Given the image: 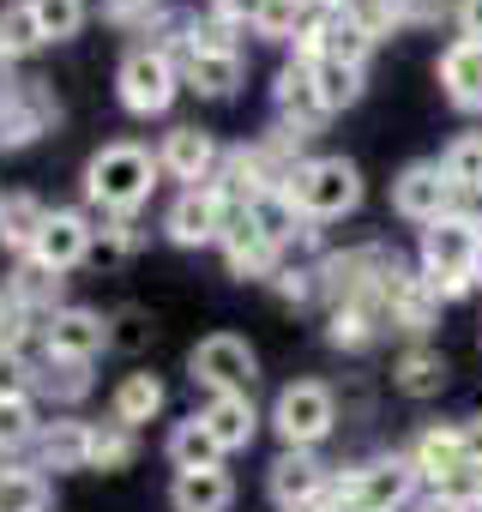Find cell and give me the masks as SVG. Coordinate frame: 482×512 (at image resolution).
<instances>
[{
  "mask_svg": "<svg viewBox=\"0 0 482 512\" xmlns=\"http://www.w3.org/2000/svg\"><path fill=\"white\" fill-rule=\"evenodd\" d=\"M284 193L296 199V211H302L308 223H338V217H350V211L362 205V175H356V163H344V157H308V163L290 175Z\"/></svg>",
  "mask_w": 482,
  "mask_h": 512,
  "instance_id": "obj_3",
  "label": "cell"
},
{
  "mask_svg": "<svg viewBox=\"0 0 482 512\" xmlns=\"http://www.w3.org/2000/svg\"><path fill=\"white\" fill-rule=\"evenodd\" d=\"M272 290L290 302V308H308V302H326V284H320V260H308V266H278V278H272Z\"/></svg>",
  "mask_w": 482,
  "mask_h": 512,
  "instance_id": "obj_38",
  "label": "cell"
},
{
  "mask_svg": "<svg viewBox=\"0 0 482 512\" xmlns=\"http://www.w3.org/2000/svg\"><path fill=\"white\" fill-rule=\"evenodd\" d=\"M61 290H67V278H61V272H49L43 260H19V272L7 278V302H13V308H25V314H43V320H49L55 308H67V302H61Z\"/></svg>",
  "mask_w": 482,
  "mask_h": 512,
  "instance_id": "obj_24",
  "label": "cell"
},
{
  "mask_svg": "<svg viewBox=\"0 0 482 512\" xmlns=\"http://www.w3.org/2000/svg\"><path fill=\"white\" fill-rule=\"evenodd\" d=\"M133 247H139V223H133V217H109V223L91 235V260L115 266V260H127Z\"/></svg>",
  "mask_w": 482,
  "mask_h": 512,
  "instance_id": "obj_39",
  "label": "cell"
},
{
  "mask_svg": "<svg viewBox=\"0 0 482 512\" xmlns=\"http://www.w3.org/2000/svg\"><path fill=\"white\" fill-rule=\"evenodd\" d=\"M0 320H7V302H0Z\"/></svg>",
  "mask_w": 482,
  "mask_h": 512,
  "instance_id": "obj_56",
  "label": "cell"
},
{
  "mask_svg": "<svg viewBox=\"0 0 482 512\" xmlns=\"http://www.w3.org/2000/svg\"><path fill=\"white\" fill-rule=\"evenodd\" d=\"M290 512H338V506H332V482H326V488H320L314 500H302V506H290Z\"/></svg>",
  "mask_w": 482,
  "mask_h": 512,
  "instance_id": "obj_51",
  "label": "cell"
},
{
  "mask_svg": "<svg viewBox=\"0 0 482 512\" xmlns=\"http://www.w3.org/2000/svg\"><path fill=\"white\" fill-rule=\"evenodd\" d=\"M422 278H428V290H434L440 302H464V296L476 290V278H470V272H422Z\"/></svg>",
  "mask_w": 482,
  "mask_h": 512,
  "instance_id": "obj_46",
  "label": "cell"
},
{
  "mask_svg": "<svg viewBox=\"0 0 482 512\" xmlns=\"http://www.w3.org/2000/svg\"><path fill=\"white\" fill-rule=\"evenodd\" d=\"M37 404L31 398H0V452H19L37 440Z\"/></svg>",
  "mask_w": 482,
  "mask_h": 512,
  "instance_id": "obj_37",
  "label": "cell"
},
{
  "mask_svg": "<svg viewBox=\"0 0 482 512\" xmlns=\"http://www.w3.org/2000/svg\"><path fill=\"white\" fill-rule=\"evenodd\" d=\"M13 85H19V79H13V61H7V55H0V103H7V97H13Z\"/></svg>",
  "mask_w": 482,
  "mask_h": 512,
  "instance_id": "obj_52",
  "label": "cell"
},
{
  "mask_svg": "<svg viewBox=\"0 0 482 512\" xmlns=\"http://www.w3.org/2000/svg\"><path fill=\"white\" fill-rule=\"evenodd\" d=\"M157 410H163V380H157V374H127V380L115 386V398H109V416L127 422L133 434H139V422H151Z\"/></svg>",
  "mask_w": 482,
  "mask_h": 512,
  "instance_id": "obj_29",
  "label": "cell"
},
{
  "mask_svg": "<svg viewBox=\"0 0 482 512\" xmlns=\"http://www.w3.org/2000/svg\"><path fill=\"white\" fill-rule=\"evenodd\" d=\"M476 247H482V229L440 217L422 229V272H470L476 278Z\"/></svg>",
  "mask_w": 482,
  "mask_h": 512,
  "instance_id": "obj_17",
  "label": "cell"
},
{
  "mask_svg": "<svg viewBox=\"0 0 482 512\" xmlns=\"http://www.w3.org/2000/svg\"><path fill=\"white\" fill-rule=\"evenodd\" d=\"M380 302H386V320H392L398 332H410V338H422V332L434 326V314H440V296H434L428 278L410 272L404 260H392V272L380 278Z\"/></svg>",
  "mask_w": 482,
  "mask_h": 512,
  "instance_id": "obj_10",
  "label": "cell"
},
{
  "mask_svg": "<svg viewBox=\"0 0 482 512\" xmlns=\"http://www.w3.org/2000/svg\"><path fill=\"white\" fill-rule=\"evenodd\" d=\"M398 7V31H416V25H440V19H458L452 0H392Z\"/></svg>",
  "mask_w": 482,
  "mask_h": 512,
  "instance_id": "obj_43",
  "label": "cell"
},
{
  "mask_svg": "<svg viewBox=\"0 0 482 512\" xmlns=\"http://www.w3.org/2000/svg\"><path fill=\"white\" fill-rule=\"evenodd\" d=\"M392 211L398 217H410V223H440L446 211H452V181H446V169L440 163H404L398 169V181H392Z\"/></svg>",
  "mask_w": 482,
  "mask_h": 512,
  "instance_id": "obj_9",
  "label": "cell"
},
{
  "mask_svg": "<svg viewBox=\"0 0 482 512\" xmlns=\"http://www.w3.org/2000/svg\"><path fill=\"white\" fill-rule=\"evenodd\" d=\"M410 464H416V476H422L428 488H446L452 476H464V470H470V458H464V434H458L452 422L422 428V434L410 440Z\"/></svg>",
  "mask_w": 482,
  "mask_h": 512,
  "instance_id": "obj_16",
  "label": "cell"
},
{
  "mask_svg": "<svg viewBox=\"0 0 482 512\" xmlns=\"http://www.w3.org/2000/svg\"><path fill=\"white\" fill-rule=\"evenodd\" d=\"M31 13H37V25H43V37H49V43L79 37V31H85V19H91L85 0H31Z\"/></svg>",
  "mask_w": 482,
  "mask_h": 512,
  "instance_id": "obj_35",
  "label": "cell"
},
{
  "mask_svg": "<svg viewBox=\"0 0 482 512\" xmlns=\"http://www.w3.org/2000/svg\"><path fill=\"white\" fill-rule=\"evenodd\" d=\"M476 284H482V247H476Z\"/></svg>",
  "mask_w": 482,
  "mask_h": 512,
  "instance_id": "obj_53",
  "label": "cell"
},
{
  "mask_svg": "<svg viewBox=\"0 0 482 512\" xmlns=\"http://www.w3.org/2000/svg\"><path fill=\"white\" fill-rule=\"evenodd\" d=\"M217 229H223V193L217 187H181L175 205L163 211V235L175 247H205V241H217Z\"/></svg>",
  "mask_w": 482,
  "mask_h": 512,
  "instance_id": "obj_14",
  "label": "cell"
},
{
  "mask_svg": "<svg viewBox=\"0 0 482 512\" xmlns=\"http://www.w3.org/2000/svg\"><path fill=\"white\" fill-rule=\"evenodd\" d=\"M410 512H470V506H464V500H452V494H422Z\"/></svg>",
  "mask_w": 482,
  "mask_h": 512,
  "instance_id": "obj_50",
  "label": "cell"
},
{
  "mask_svg": "<svg viewBox=\"0 0 482 512\" xmlns=\"http://www.w3.org/2000/svg\"><path fill=\"white\" fill-rule=\"evenodd\" d=\"M217 247H223L229 278H241V284H272V278H278V266H284V253L260 235L254 211H248V205H229V199H223V229H217Z\"/></svg>",
  "mask_w": 482,
  "mask_h": 512,
  "instance_id": "obj_6",
  "label": "cell"
},
{
  "mask_svg": "<svg viewBox=\"0 0 482 512\" xmlns=\"http://www.w3.org/2000/svg\"><path fill=\"white\" fill-rule=\"evenodd\" d=\"M37 392L49 404H79L91 392V362H73V356H43L37 362Z\"/></svg>",
  "mask_w": 482,
  "mask_h": 512,
  "instance_id": "obj_30",
  "label": "cell"
},
{
  "mask_svg": "<svg viewBox=\"0 0 482 512\" xmlns=\"http://www.w3.org/2000/svg\"><path fill=\"white\" fill-rule=\"evenodd\" d=\"M157 157L145 151V145H103L91 163H85V199L91 205H103L109 217H133L145 199H151V187H157Z\"/></svg>",
  "mask_w": 482,
  "mask_h": 512,
  "instance_id": "obj_1",
  "label": "cell"
},
{
  "mask_svg": "<svg viewBox=\"0 0 482 512\" xmlns=\"http://www.w3.org/2000/svg\"><path fill=\"white\" fill-rule=\"evenodd\" d=\"M446 217H458V223L482 229V187H452V211H446Z\"/></svg>",
  "mask_w": 482,
  "mask_h": 512,
  "instance_id": "obj_47",
  "label": "cell"
},
{
  "mask_svg": "<svg viewBox=\"0 0 482 512\" xmlns=\"http://www.w3.org/2000/svg\"><path fill=\"white\" fill-rule=\"evenodd\" d=\"M199 422L211 428V440H217L223 452H241V446H254V434H260V410H254V398H248V392H223V398H205Z\"/></svg>",
  "mask_w": 482,
  "mask_h": 512,
  "instance_id": "obj_21",
  "label": "cell"
},
{
  "mask_svg": "<svg viewBox=\"0 0 482 512\" xmlns=\"http://www.w3.org/2000/svg\"><path fill=\"white\" fill-rule=\"evenodd\" d=\"M392 380H398L404 398H440V386H446V356L428 350V344H410V350L398 356Z\"/></svg>",
  "mask_w": 482,
  "mask_h": 512,
  "instance_id": "obj_27",
  "label": "cell"
},
{
  "mask_svg": "<svg viewBox=\"0 0 482 512\" xmlns=\"http://www.w3.org/2000/svg\"><path fill=\"white\" fill-rule=\"evenodd\" d=\"M470 512H482V488H476V500H470Z\"/></svg>",
  "mask_w": 482,
  "mask_h": 512,
  "instance_id": "obj_54",
  "label": "cell"
},
{
  "mask_svg": "<svg viewBox=\"0 0 482 512\" xmlns=\"http://www.w3.org/2000/svg\"><path fill=\"white\" fill-rule=\"evenodd\" d=\"M326 482H332V470H326L314 452H296V446H284V452L272 458V476H266V488H272V500H278L284 512L302 506V500H314Z\"/></svg>",
  "mask_w": 482,
  "mask_h": 512,
  "instance_id": "obj_19",
  "label": "cell"
},
{
  "mask_svg": "<svg viewBox=\"0 0 482 512\" xmlns=\"http://www.w3.org/2000/svg\"><path fill=\"white\" fill-rule=\"evenodd\" d=\"M157 169L175 175V181H187V187H211L217 169H223V151H217V139L205 127H175L163 139V151H157Z\"/></svg>",
  "mask_w": 482,
  "mask_h": 512,
  "instance_id": "obj_13",
  "label": "cell"
},
{
  "mask_svg": "<svg viewBox=\"0 0 482 512\" xmlns=\"http://www.w3.org/2000/svg\"><path fill=\"white\" fill-rule=\"evenodd\" d=\"M145 344H151V320L145 314L127 308V314L109 320V350H145Z\"/></svg>",
  "mask_w": 482,
  "mask_h": 512,
  "instance_id": "obj_45",
  "label": "cell"
},
{
  "mask_svg": "<svg viewBox=\"0 0 482 512\" xmlns=\"http://www.w3.org/2000/svg\"><path fill=\"white\" fill-rule=\"evenodd\" d=\"M241 79H248V61H241V55H193V61L181 67V85H193V91L211 97V103L235 97Z\"/></svg>",
  "mask_w": 482,
  "mask_h": 512,
  "instance_id": "obj_26",
  "label": "cell"
},
{
  "mask_svg": "<svg viewBox=\"0 0 482 512\" xmlns=\"http://www.w3.org/2000/svg\"><path fill=\"white\" fill-rule=\"evenodd\" d=\"M458 31L482 43V0H458Z\"/></svg>",
  "mask_w": 482,
  "mask_h": 512,
  "instance_id": "obj_49",
  "label": "cell"
},
{
  "mask_svg": "<svg viewBox=\"0 0 482 512\" xmlns=\"http://www.w3.org/2000/svg\"><path fill=\"white\" fill-rule=\"evenodd\" d=\"M163 452H169V464H175V470H211V464H223V446L211 440V428H205L199 416L175 422V428H169V440H163Z\"/></svg>",
  "mask_w": 482,
  "mask_h": 512,
  "instance_id": "obj_28",
  "label": "cell"
},
{
  "mask_svg": "<svg viewBox=\"0 0 482 512\" xmlns=\"http://www.w3.org/2000/svg\"><path fill=\"white\" fill-rule=\"evenodd\" d=\"M37 392V362L25 350H0V398H31Z\"/></svg>",
  "mask_w": 482,
  "mask_h": 512,
  "instance_id": "obj_41",
  "label": "cell"
},
{
  "mask_svg": "<svg viewBox=\"0 0 482 512\" xmlns=\"http://www.w3.org/2000/svg\"><path fill=\"white\" fill-rule=\"evenodd\" d=\"M43 223H49V205H43L37 193H13L7 205H0V247L19 253V260H31Z\"/></svg>",
  "mask_w": 482,
  "mask_h": 512,
  "instance_id": "obj_25",
  "label": "cell"
},
{
  "mask_svg": "<svg viewBox=\"0 0 482 512\" xmlns=\"http://www.w3.org/2000/svg\"><path fill=\"white\" fill-rule=\"evenodd\" d=\"M133 452H139V434L127 422H115V416L91 422V470H127Z\"/></svg>",
  "mask_w": 482,
  "mask_h": 512,
  "instance_id": "obj_32",
  "label": "cell"
},
{
  "mask_svg": "<svg viewBox=\"0 0 482 512\" xmlns=\"http://www.w3.org/2000/svg\"><path fill=\"white\" fill-rule=\"evenodd\" d=\"M416 482L422 476H416L410 452H386V458H368V464L332 476V506L338 512H398V506H410Z\"/></svg>",
  "mask_w": 482,
  "mask_h": 512,
  "instance_id": "obj_2",
  "label": "cell"
},
{
  "mask_svg": "<svg viewBox=\"0 0 482 512\" xmlns=\"http://www.w3.org/2000/svg\"><path fill=\"white\" fill-rule=\"evenodd\" d=\"M458 434H464V458H470V470H482V416H464Z\"/></svg>",
  "mask_w": 482,
  "mask_h": 512,
  "instance_id": "obj_48",
  "label": "cell"
},
{
  "mask_svg": "<svg viewBox=\"0 0 482 512\" xmlns=\"http://www.w3.org/2000/svg\"><path fill=\"white\" fill-rule=\"evenodd\" d=\"M272 103L278 115L296 127V133H320L326 127V103H320V79H314V61H284L278 79H272Z\"/></svg>",
  "mask_w": 482,
  "mask_h": 512,
  "instance_id": "obj_12",
  "label": "cell"
},
{
  "mask_svg": "<svg viewBox=\"0 0 482 512\" xmlns=\"http://www.w3.org/2000/svg\"><path fill=\"white\" fill-rule=\"evenodd\" d=\"M0 205H7V199H0Z\"/></svg>",
  "mask_w": 482,
  "mask_h": 512,
  "instance_id": "obj_57",
  "label": "cell"
},
{
  "mask_svg": "<svg viewBox=\"0 0 482 512\" xmlns=\"http://www.w3.org/2000/svg\"><path fill=\"white\" fill-rule=\"evenodd\" d=\"M49 37H43V25H37V13H31V0H7L0 7V55L7 61H25V55H37Z\"/></svg>",
  "mask_w": 482,
  "mask_h": 512,
  "instance_id": "obj_31",
  "label": "cell"
},
{
  "mask_svg": "<svg viewBox=\"0 0 482 512\" xmlns=\"http://www.w3.org/2000/svg\"><path fill=\"white\" fill-rule=\"evenodd\" d=\"M7 470H13V464H7V452H0V476H7Z\"/></svg>",
  "mask_w": 482,
  "mask_h": 512,
  "instance_id": "obj_55",
  "label": "cell"
},
{
  "mask_svg": "<svg viewBox=\"0 0 482 512\" xmlns=\"http://www.w3.org/2000/svg\"><path fill=\"white\" fill-rule=\"evenodd\" d=\"M338 13H350V19H356L374 43L398 31V7H392V0H338Z\"/></svg>",
  "mask_w": 482,
  "mask_h": 512,
  "instance_id": "obj_40",
  "label": "cell"
},
{
  "mask_svg": "<svg viewBox=\"0 0 482 512\" xmlns=\"http://www.w3.org/2000/svg\"><path fill=\"white\" fill-rule=\"evenodd\" d=\"M314 79H320V103L326 115H344L362 103V67H338V61H314Z\"/></svg>",
  "mask_w": 482,
  "mask_h": 512,
  "instance_id": "obj_33",
  "label": "cell"
},
{
  "mask_svg": "<svg viewBox=\"0 0 482 512\" xmlns=\"http://www.w3.org/2000/svg\"><path fill=\"white\" fill-rule=\"evenodd\" d=\"M157 13H163V0H103V19L121 31H151Z\"/></svg>",
  "mask_w": 482,
  "mask_h": 512,
  "instance_id": "obj_42",
  "label": "cell"
},
{
  "mask_svg": "<svg viewBox=\"0 0 482 512\" xmlns=\"http://www.w3.org/2000/svg\"><path fill=\"white\" fill-rule=\"evenodd\" d=\"M392 320H386V302L380 296H356V302H338L332 308V326H326V338H332V350H368L380 332H386Z\"/></svg>",
  "mask_w": 482,
  "mask_h": 512,
  "instance_id": "obj_22",
  "label": "cell"
},
{
  "mask_svg": "<svg viewBox=\"0 0 482 512\" xmlns=\"http://www.w3.org/2000/svg\"><path fill=\"white\" fill-rule=\"evenodd\" d=\"M266 7H272V0H211V19H223L235 31H260Z\"/></svg>",
  "mask_w": 482,
  "mask_h": 512,
  "instance_id": "obj_44",
  "label": "cell"
},
{
  "mask_svg": "<svg viewBox=\"0 0 482 512\" xmlns=\"http://www.w3.org/2000/svg\"><path fill=\"white\" fill-rule=\"evenodd\" d=\"M31 458H37V470L49 476H61V470H91V422H73V416H61V422H43L37 428V440H31Z\"/></svg>",
  "mask_w": 482,
  "mask_h": 512,
  "instance_id": "obj_18",
  "label": "cell"
},
{
  "mask_svg": "<svg viewBox=\"0 0 482 512\" xmlns=\"http://www.w3.org/2000/svg\"><path fill=\"white\" fill-rule=\"evenodd\" d=\"M332 422H338V404H332V392H326L320 380H296V386H284L278 404H272V428H278V440L296 446V452H314V446L332 434Z\"/></svg>",
  "mask_w": 482,
  "mask_h": 512,
  "instance_id": "obj_7",
  "label": "cell"
},
{
  "mask_svg": "<svg viewBox=\"0 0 482 512\" xmlns=\"http://www.w3.org/2000/svg\"><path fill=\"white\" fill-rule=\"evenodd\" d=\"M440 169H446L452 187H482V133H458V139L446 145Z\"/></svg>",
  "mask_w": 482,
  "mask_h": 512,
  "instance_id": "obj_36",
  "label": "cell"
},
{
  "mask_svg": "<svg viewBox=\"0 0 482 512\" xmlns=\"http://www.w3.org/2000/svg\"><path fill=\"white\" fill-rule=\"evenodd\" d=\"M169 500H175V512H229L235 482H229L223 464H211V470H175Z\"/></svg>",
  "mask_w": 482,
  "mask_h": 512,
  "instance_id": "obj_23",
  "label": "cell"
},
{
  "mask_svg": "<svg viewBox=\"0 0 482 512\" xmlns=\"http://www.w3.org/2000/svg\"><path fill=\"white\" fill-rule=\"evenodd\" d=\"M109 350V320L97 308H55L43 320V356H73V362H91Z\"/></svg>",
  "mask_w": 482,
  "mask_h": 512,
  "instance_id": "obj_11",
  "label": "cell"
},
{
  "mask_svg": "<svg viewBox=\"0 0 482 512\" xmlns=\"http://www.w3.org/2000/svg\"><path fill=\"white\" fill-rule=\"evenodd\" d=\"M0 512H49V476L43 470H7L0 476Z\"/></svg>",
  "mask_w": 482,
  "mask_h": 512,
  "instance_id": "obj_34",
  "label": "cell"
},
{
  "mask_svg": "<svg viewBox=\"0 0 482 512\" xmlns=\"http://www.w3.org/2000/svg\"><path fill=\"white\" fill-rule=\"evenodd\" d=\"M175 91H181V67L163 55V49H151V43H139L127 61H121V73H115V97H121V109L127 115H163L169 103H175Z\"/></svg>",
  "mask_w": 482,
  "mask_h": 512,
  "instance_id": "obj_5",
  "label": "cell"
},
{
  "mask_svg": "<svg viewBox=\"0 0 482 512\" xmlns=\"http://www.w3.org/2000/svg\"><path fill=\"white\" fill-rule=\"evenodd\" d=\"M91 217L85 211H49V223H43V235H37V253L31 260H43L49 272H73L79 260H91Z\"/></svg>",
  "mask_w": 482,
  "mask_h": 512,
  "instance_id": "obj_15",
  "label": "cell"
},
{
  "mask_svg": "<svg viewBox=\"0 0 482 512\" xmlns=\"http://www.w3.org/2000/svg\"><path fill=\"white\" fill-rule=\"evenodd\" d=\"M55 121H61L55 91H49L43 79H19L13 97L0 103V151H25V145H37Z\"/></svg>",
  "mask_w": 482,
  "mask_h": 512,
  "instance_id": "obj_8",
  "label": "cell"
},
{
  "mask_svg": "<svg viewBox=\"0 0 482 512\" xmlns=\"http://www.w3.org/2000/svg\"><path fill=\"white\" fill-rule=\"evenodd\" d=\"M187 380L205 386L211 398H223V392H254V380H260V356L248 350V338L211 332V338L193 344V356H187Z\"/></svg>",
  "mask_w": 482,
  "mask_h": 512,
  "instance_id": "obj_4",
  "label": "cell"
},
{
  "mask_svg": "<svg viewBox=\"0 0 482 512\" xmlns=\"http://www.w3.org/2000/svg\"><path fill=\"white\" fill-rule=\"evenodd\" d=\"M440 91L452 109L476 115L482 109V43L476 37H458L446 55H440Z\"/></svg>",
  "mask_w": 482,
  "mask_h": 512,
  "instance_id": "obj_20",
  "label": "cell"
}]
</instances>
